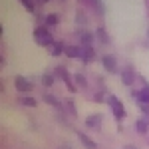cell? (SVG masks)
<instances>
[{
	"instance_id": "obj_1",
	"label": "cell",
	"mask_w": 149,
	"mask_h": 149,
	"mask_svg": "<svg viewBox=\"0 0 149 149\" xmlns=\"http://www.w3.org/2000/svg\"><path fill=\"white\" fill-rule=\"evenodd\" d=\"M34 42L42 48H48L54 44V38H52V32L48 30V26H38L34 30Z\"/></svg>"
},
{
	"instance_id": "obj_2",
	"label": "cell",
	"mask_w": 149,
	"mask_h": 149,
	"mask_svg": "<svg viewBox=\"0 0 149 149\" xmlns=\"http://www.w3.org/2000/svg\"><path fill=\"white\" fill-rule=\"evenodd\" d=\"M105 102L109 103V107H111V111H113V117L117 119V121H121V119L125 117V107H123V103L119 102L115 95H107Z\"/></svg>"
},
{
	"instance_id": "obj_3",
	"label": "cell",
	"mask_w": 149,
	"mask_h": 149,
	"mask_svg": "<svg viewBox=\"0 0 149 149\" xmlns=\"http://www.w3.org/2000/svg\"><path fill=\"white\" fill-rule=\"evenodd\" d=\"M54 74H56L58 78H60V80H62L64 84H66V88H68V92H70V93H76V92H78V86H76L74 81H72L74 78H72V76L68 74V70L64 68V66H58Z\"/></svg>"
},
{
	"instance_id": "obj_4",
	"label": "cell",
	"mask_w": 149,
	"mask_h": 149,
	"mask_svg": "<svg viewBox=\"0 0 149 149\" xmlns=\"http://www.w3.org/2000/svg\"><path fill=\"white\" fill-rule=\"evenodd\" d=\"M14 88H16L18 93H30L34 86H32V81L26 80L24 76H16V78H14Z\"/></svg>"
},
{
	"instance_id": "obj_5",
	"label": "cell",
	"mask_w": 149,
	"mask_h": 149,
	"mask_svg": "<svg viewBox=\"0 0 149 149\" xmlns=\"http://www.w3.org/2000/svg\"><path fill=\"white\" fill-rule=\"evenodd\" d=\"M102 64H103V68L107 70V74H117V60H115V56L105 54L102 58Z\"/></svg>"
},
{
	"instance_id": "obj_6",
	"label": "cell",
	"mask_w": 149,
	"mask_h": 149,
	"mask_svg": "<svg viewBox=\"0 0 149 149\" xmlns=\"http://www.w3.org/2000/svg\"><path fill=\"white\" fill-rule=\"evenodd\" d=\"M135 70H133V66H125V68L121 70V81L125 84V86H131L133 81H135Z\"/></svg>"
},
{
	"instance_id": "obj_7",
	"label": "cell",
	"mask_w": 149,
	"mask_h": 149,
	"mask_svg": "<svg viewBox=\"0 0 149 149\" xmlns=\"http://www.w3.org/2000/svg\"><path fill=\"white\" fill-rule=\"evenodd\" d=\"M131 95L137 100V103H149V86L145 84L141 90H133Z\"/></svg>"
},
{
	"instance_id": "obj_8",
	"label": "cell",
	"mask_w": 149,
	"mask_h": 149,
	"mask_svg": "<svg viewBox=\"0 0 149 149\" xmlns=\"http://www.w3.org/2000/svg\"><path fill=\"white\" fill-rule=\"evenodd\" d=\"M102 121H103V117L100 113H92V115H88L86 117V127H90V129H100L102 127Z\"/></svg>"
},
{
	"instance_id": "obj_9",
	"label": "cell",
	"mask_w": 149,
	"mask_h": 149,
	"mask_svg": "<svg viewBox=\"0 0 149 149\" xmlns=\"http://www.w3.org/2000/svg\"><path fill=\"white\" fill-rule=\"evenodd\" d=\"M76 135L80 137V141L84 143V147H86V149H97V143H95L92 137H88L86 133H81V131H76Z\"/></svg>"
},
{
	"instance_id": "obj_10",
	"label": "cell",
	"mask_w": 149,
	"mask_h": 149,
	"mask_svg": "<svg viewBox=\"0 0 149 149\" xmlns=\"http://www.w3.org/2000/svg\"><path fill=\"white\" fill-rule=\"evenodd\" d=\"M44 102H46L48 105H52V107H56L58 111H64V107H62V103H60V100H58L56 95H52V93H44Z\"/></svg>"
},
{
	"instance_id": "obj_11",
	"label": "cell",
	"mask_w": 149,
	"mask_h": 149,
	"mask_svg": "<svg viewBox=\"0 0 149 149\" xmlns=\"http://www.w3.org/2000/svg\"><path fill=\"white\" fill-rule=\"evenodd\" d=\"M81 52H84V48L81 46H66V56L68 58H81Z\"/></svg>"
},
{
	"instance_id": "obj_12",
	"label": "cell",
	"mask_w": 149,
	"mask_h": 149,
	"mask_svg": "<svg viewBox=\"0 0 149 149\" xmlns=\"http://www.w3.org/2000/svg\"><path fill=\"white\" fill-rule=\"evenodd\" d=\"M64 52H66V44H64V42H54V44H52V52H50V54L54 58L62 56Z\"/></svg>"
},
{
	"instance_id": "obj_13",
	"label": "cell",
	"mask_w": 149,
	"mask_h": 149,
	"mask_svg": "<svg viewBox=\"0 0 149 149\" xmlns=\"http://www.w3.org/2000/svg\"><path fill=\"white\" fill-rule=\"evenodd\" d=\"M135 129H137V133H141V135H145L149 129V121L145 119V117H141V119H137L135 121Z\"/></svg>"
},
{
	"instance_id": "obj_14",
	"label": "cell",
	"mask_w": 149,
	"mask_h": 149,
	"mask_svg": "<svg viewBox=\"0 0 149 149\" xmlns=\"http://www.w3.org/2000/svg\"><path fill=\"white\" fill-rule=\"evenodd\" d=\"M81 48H84V52H81V60H84L86 64H90V62L93 60V56H95V54H93V48L92 46H81Z\"/></svg>"
},
{
	"instance_id": "obj_15",
	"label": "cell",
	"mask_w": 149,
	"mask_h": 149,
	"mask_svg": "<svg viewBox=\"0 0 149 149\" xmlns=\"http://www.w3.org/2000/svg\"><path fill=\"white\" fill-rule=\"evenodd\" d=\"M18 102L22 103V105H26V107H36V100L32 95H20Z\"/></svg>"
},
{
	"instance_id": "obj_16",
	"label": "cell",
	"mask_w": 149,
	"mask_h": 149,
	"mask_svg": "<svg viewBox=\"0 0 149 149\" xmlns=\"http://www.w3.org/2000/svg\"><path fill=\"white\" fill-rule=\"evenodd\" d=\"M60 24V16L58 14H48L46 16V26H58Z\"/></svg>"
},
{
	"instance_id": "obj_17",
	"label": "cell",
	"mask_w": 149,
	"mask_h": 149,
	"mask_svg": "<svg viewBox=\"0 0 149 149\" xmlns=\"http://www.w3.org/2000/svg\"><path fill=\"white\" fill-rule=\"evenodd\" d=\"M74 80H76V86H80L81 90H86V88H88V81H86V78H84L81 74H76V76H74Z\"/></svg>"
},
{
	"instance_id": "obj_18",
	"label": "cell",
	"mask_w": 149,
	"mask_h": 149,
	"mask_svg": "<svg viewBox=\"0 0 149 149\" xmlns=\"http://www.w3.org/2000/svg\"><path fill=\"white\" fill-rule=\"evenodd\" d=\"M20 4H22L24 8L28 12H34L36 10V4H34V0H20Z\"/></svg>"
},
{
	"instance_id": "obj_19",
	"label": "cell",
	"mask_w": 149,
	"mask_h": 149,
	"mask_svg": "<svg viewBox=\"0 0 149 149\" xmlns=\"http://www.w3.org/2000/svg\"><path fill=\"white\" fill-rule=\"evenodd\" d=\"M42 84H44L46 88H50V86L54 84V76H52V74H44V76H42Z\"/></svg>"
},
{
	"instance_id": "obj_20",
	"label": "cell",
	"mask_w": 149,
	"mask_h": 149,
	"mask_svg": "<svg viewBox=\"0 0 149 149\" xmlns=\"http://www.w3.org/2000/svg\"><path fill=\"white\" fill-rule=\"evenodd\" d=\"M93 36L92 34H81V46H92Z\"/></svg>"
},
{
	"instance_id": "obj_21",
	"label": "cell",
	"mask_w": 149,
	"mask_h": 149,
	"mask_svg": "<svg viewBox=\"0 0 149 149\" xmlns=\"http://www.w3.org/2000/svg\"><path fill=\"white\" fill-rule=\"evenodd\" d=\"M66 107H68V113L70 115H78V111H76V103L72 102V100H68V102H66Z\"/></svg>"
},
{
	"instance_id": "obj_22",
	"label": "cell",
	"mask_w": 149,
	"mask_h": 149,
	"mask_svg": "<svg viewBox=\"0 0 149 149\" xmlns=\"http://www.w3.org/2000/svg\"><path fill=\"white\" fill-rule=\"evenodd\" d=\"M139 109H141V113H143V117L149 121V103H139Z\"/></svg>"
},
{
	"instance_id": "obj_23",
	"label": "cell",
	"mask_w": 149,
	"mask_h": 149,
	"mask_svg": "<svg viewBox=\"0 0 149 149\" xmlns=\"http://www.w3.org/2000/svg\"><path fill=\"white\" fill-rule=\"evenodd\" d=\"M97 34H100V38H102V42H107V36H105V30H103V28L97 30Z\"/></svg>"
},
{
	"instance_id": "obj_24",
	"label": "cell",
	"mask_w": 149,
	"mask_h": 149,
	"mask_svg": "<svg viewBox=\"0 0 149 149\" xmlns=\"http://www.w3.org/2000/svg\"><path fill=\"white\" fill-rule=\"evenodd\" d=\"M93 102H103L102 93H95V95H93Z\"/></svg>"
},
{
	"instance_id": "obj_25",
	"label": "cell",
	"mask_w": 149,
	"mask_h": 149,
	"mask_svg": "<svg viewBox=\"0 0 149 149\" xmlns=\"http://www.w3.org/2000/svg\"><path fill=\"white\" fill-rule=\"evenodd\" d=\"M123 149H137V147H133V145H125Z\"/></svg>"
},
{
	"instance_id": "obj_26",
	"label": "cell",
	"mask_w": 149,
	"mask_h": 149,
	"mask_svg": "<svg viewBox=\"0 0 149 149\" xmlns=\"http://www.w3.org/2000/svg\"><path fill=\"white\" fill-rule=\"evenodd\" d=\"M38 2H42V4H46V2H50V0H38Z\"/></svg>"
},
{
	"instance_id": "obj_27",
	"label": "cell",
	"mask_w": 149,
	"mask_h": 149,
	"mask_svg": "<svg viewBox=\"0 0 149 149\" xmlns=\"http://www.w3.org/2000/svg\"><path fill=\"white\" fill-rule=\"evenodd\" d=\"M147 36H149V30H147Z\"/></svg>"
}]
</instances>
